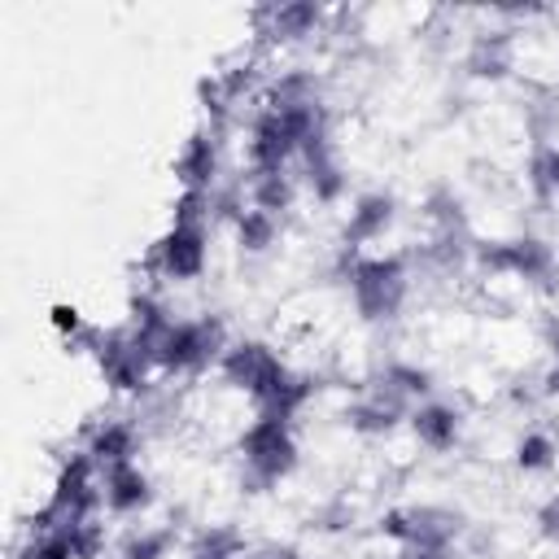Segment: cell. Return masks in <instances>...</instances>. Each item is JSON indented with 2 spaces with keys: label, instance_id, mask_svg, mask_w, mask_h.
Listing matches in <instances>:
<instances>
[{
  "label": "cell",
  "instance_id": "cell-1",
  "mask_svg": "<svg viewBox=\"0 0 559 559\" xmlns=\"http://www.w3.org/2000/svg\"><path fill=\"white\" fill-rule=\"evenodd\" d=\"M546 319H550V332H559V275L550 280V288H546V310H542Z\"/></svg>",
  "mask_w": 559,
  "mask_h": 559
},
{
  "label": "cell",
  "instance_id": "cell-2",
  "mask_svg": "<svg viewBox=\"0 0 559 559\" xmlns=\"http://www.w3.org/2000/svg\"><path fill=\"white\" fill-rule=\"evenodd\" d=\"M555 22H559V9H555Z\"/></svg>",
  "mask_w": 559,
  "mask_h": 559
}]
</instances>
